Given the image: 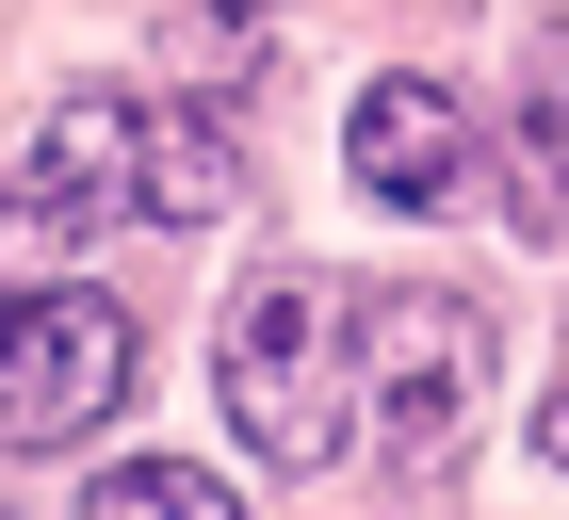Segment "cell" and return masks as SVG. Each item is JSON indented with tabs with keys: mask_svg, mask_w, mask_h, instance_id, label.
Masks as SVG:
<instances>
[{
	"mask_svg": "<svg viewBox=\"0 0 569 520\" xmlns=\"http://www.w3.org/2000/svg\"><path fill=\"white\" fill-rule=\"evenodd\" d=\"M228 439L293 488L358 456V309L326 277H244V309H228Z\"/></svg>",
	"mask_w": 569,
	"mask_h": 520,
	"instance_id": "1",
	"label": "cell"
},
{
	"mask_svg": "<svg viewBox=\"0 0 569 520\" xmlns=\"http://www.w3.org/2000/svg\"><path fill=\"white\" fill-rule=\"evenodd\" d=\"M488 407V309L439 293V277H391V293H358V423L391 439L407 472H439Z\"/></svg>",
	"mask_w": 569,
	"mask_h": 520,
	"instance_id": "2",
	"label": "cell"
},
{
	"mask_svg": "<svg viewBox=\"0 0 569 520\" xmlns=\"http://www.w3.org/2000/svg\"><path fill=\"white\" fill-rule=\"evenodd\" d=\"M114 212H147V98L82 82V98H49V130L17 147V179H0V277L82 260Z\"/></svg>",
	"mask_w": 569,
	"mask_h": 520,
	"instance_id": "3",
	"label": "cell"
},
{
	"mask_svg": "<svg viewBox=\"0 0 569 520\" xmlns=\"http://www.w3.org/2000/svg\"><path fill=\"white\" fill-rule=\"evenodd\" d=\"M114 390H131V309L82 277H0V456L114 423Z\"/></svg>",
	"mask_w": 569,
	"mask_h": 520,
	"instance_id": "4",
	"label": "cell"
},
{
	"mask_svg": "<svg viewBox=\"0 0 569 520\" xmlns=\"http://www.w3.org/2000/svg\"><path fill=\"white\" fill-rule=\"evenodd\" d=\"M342 163H358V196H375V212H456V196H472V114H456V82H423V66L358 82Z\"/></svg>",
	"mask_w": 569,
	"mask_h": 520,
	"instance_id": "5",
	"label": "cell"
},
{
	"mask_svg": "<svg viewBox=\"0 0 569 520\" xmlns=\"http://www.w3.org/2000/svg\"><path fill=\"white\" fill-rule=\"evenodd\" d=\"M228 196H244L228 114H212V98H163V114H147V212H163V228H212Z\"/></svg>",
	"mask_w": 569,
	"mask_h": 520,
	"instance_id": "6",
	"label": "cell"
},
{
	"mask_svg": "<svg viewBox=\"0 0 569 520\" xmlns=\"http://www.w3.org/2000/svg\"><path fill=\"white\" fill-rule=\"evenodd\" d=\"M521 228L569 244V33L521 49Z\"/></svg>",
	"mask_w": 569,
	"mask_h": 520,
	"instance_id": "7",
	"label": "cell"
},
{
	"mask_svg": "<svg viewBox=\"0 0 569 520\" xmlns=\"http://www.w3.org/2000/svg\"><path fill=\"white\" fill-rule=\"evenodd\" d=\"M82 504H98V520H228V488L196 472V456H114Z\"/></svg>",
	"mask_w": 569,
	"mask_h": 520,
	"instance_id": "8",
	"label": "cell"
},
{
	"mask_svg": "<svg viewBox=\"0 0 569 520\" xmlns=\"http://www.w3.org/2000/svg\"><path fill=\"white\" fill-rule=\"evenodd\" d=\"M537 456H553V472H569V374L537 390Z\"/></svg>",
	"mask_w": 569,
	"mask_h": 520,
	"instance_id": "9",
	"label": "cell"
}]
</instances>
